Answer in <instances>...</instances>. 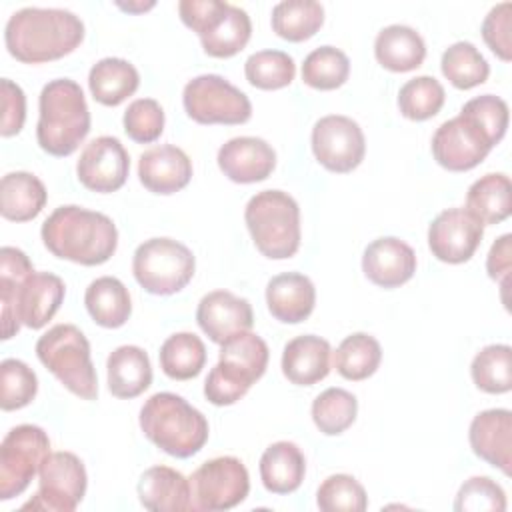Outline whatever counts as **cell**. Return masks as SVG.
<instances>
[{
	"instance_id": "ba28073f",
	"label": "cell",
	"mask_w": 512,
	"mask_h": 512,
	"mask_svg": "<svg viewBox=\"0 0 512 512\" xmlns=\"http://www.w3.org/2000/svg\"><path fill=\"white\" fill-rule=\"evenodd\" d=\"M38 360L82 400H96L98 376L90 358V342L74 324H56L36 342Z\"/></svg>"
},
{
	"instance_id": "603a6c76",
	"label": "cell",
	"mask_w": 512,
	"mask_h": 512,
	"mask_svg": "<svg viewBox=\"0 0 512 512\" xmlns=\"http://www.w3.org/2000/svg\"><path fill=\"white\" fill-rule=\"evenodd\" d=\"M138 498L140 504L152 512L196 510L190 480L170 466H152L144 470L138 480Z\"/></svg>"
},
{
	"instance_id": "c3c4849f",
	"label": "cell",
	"mask_w": 512,
	"mask_h": 512,
	"mask_svg": "<svg viewBox=\"0 0 512 512\" xmlns=\"http://www.w3.org/2000/svg\"><path fill=\"white\" fill-rule=\"evenodd\" d=\"M512 4L500 2L486 14L482 22V38L486 46L504 62L512 60Z\"/></svg>"
},
{
	"instance_id": "1f68e13d",
	"label": "cell",
	"mask_w": 512,
	"mask_h": 512,
	"mask_svg": "<svg viewBox=\"0 0 512 512\" xmlns=\"http://www.w3.org/2000/svg\"><path fill=\"white\" fill-rule=\"evenodd\" d=\"M140 86V74L124 58H102L88 74V88L96 102L104 106H118L132 96Z\"/></svg>"
},
{
	"instance_id": "83f0119b",
	"label": "cell",
	"mask_w": 512,
	"mask_h": 512,
	"mask_svg": "<svg viewBox=\"0 0 512 512\" xmlns=\"http://www.w3.org/2000/svg\"><path fill=\"white\" fill-rule=\"evenodd\" d=\"M374 56L378 64L390 72H410L422 66L426 44L414 28L390 24L378 32L374 40Z\"/></svg>"
},
{
	"instance_id": "3957f363",
	"label": "cell",
	"mask_w": 512,
	"mask_h": 512,
	"mask_svg": "<svg viewBox=\"0 0 512 512\" xmlns=\"http://www.w3.org/2000/svg\"><path fill=\"white\" fill-rule=\"evenodd\" d=\"M44 246L60 260L98 266L118 248V230L112 218L82 206H58L42 224Z\"/></svg>"
},
{
	"instance_id": "681fc988",
	"label": "cell",
	"mask_w": 512,
	"mask_h": 512,
	"mask_svg": "<svg viewBox=\"0 0 512 512\" xmlns=\"http://www.w3.org/2000/svg\"><path fill=\"white\" fill-rule=\"evenodd\" d=\"M0 98H2V122L0 134L4 138L14 136L22 130L26 120V96L24 90L10 78L0 80Z\"/></svg>"
},
{
	"instance_id": "8fae6325",
	"label": "cell",
	"mask_w": 512,
	"mask_h": 512,
	"mask_svg": "<svg viewBox=\"0 0 512 512\" xmlns=\"http://www.w3.org/2000/svg\"><path fill=\"white\" fill-rule=\"evenodd\" d=\"M48 454L50 438L40 426H14L0 444V500L22 494Z\"/></svg>"
},
{
	"instance_id": "277c9868",
	"label": "cell",
	"mask_w": 512,
	"mask_h": 512,
	"mask_svg": "<svg viewBox=\"0 0 512 512\" xmlns=\"http://www.w3.org/2000/svg\"><path fill=\"white\" fill-rule=\"evenodd\" d=\"M38 146L50 156H70L90 132V110L78 82L50 80L38 98Z\"/></svg>"
},
{
	"instance_id": "2e32d148",
	"label": "cell",
	"mask_w": 512,
	"mask_h": 512,
	"mask_svg": "<svg viewBox=\"0 0 512 512\" xmlns=\"http://www.w3.org/2000/svg\"><path fill=\"white\" fill-rule=\"evenodd\" d=\"M130 172V156L114 136H98L86 144L78 162L76 176L92 192L110 194L120 190Z\"/></svg>"
},
{
	"instance_id": "4316f807",
	"label": "cell",
	"mask_w": 512,
	"mask_h": 512,
	"mask_svg": "<svg viewBox=\"0 0 512 512\" xmlns=\"http://www.w3.org/2000/svg\"><path fill=\"white\" fill-rule=\"evenodd\" d=\"M108 390L116 398H136L152 384V366L140 346H118L106 360Z\"/></svg>"
},
{
	"instance_id": "e575fe53",
	"label": "cell",
	"mask_w": 512,
	"mask_h": 512,
	"mask_svg": "<svg viewBox=\"0 0 512 512\" xmlns=\"http://www.w3.org/2000/svg\"><path fill=\"white\" fill-rule=\"evenodd\" d=\"M324 24V8L316 0H284L272 8V30L288 42L312 38Z\"/></svg>"
},
{
	"instance_id": "ee69618b",
	"label": "cell",
	"mask_w": 512,
	"mask_h": 512,
	"mask_svg": "<svg viewBox=\"0 0 512 512\" xmlns=\"http://www.w3.org/2000/svg\"><path fill=\"white\" fill-rule=\"evenodd\" d=\"M316 504L324 512H364L368 496L354 476L332 474L318 486Z\"/></svg>"
},
{
	"instance_id": "9a60e30c",
	"label": "cell",
	"mask_w": 512,
	"mask_h": 512,
	"mask_svg": "<svg viewBox=\"0 0 512 512\" xmlns=\"http://www.w3.org/2000/svg\"><path fill=\"white\" fill-rule=\"evenodd\" d=\"M490 150L492 144L488 138L464 114L442 122L432 136V156L450 172H468L476 168Z\"/></svg>"
},
{
	"instance_id": "ffe728a7",
	"label": "cell",
	"mask_w": 512,
	"mask_h": 512,
	"mask_svg": "<svg viewBox=\"0 0 512 512\" xmlns=\"http://www.w3.org/2000/svg\"><path fill=\"white\" fill-rule=\"evenodd\" d=\"M472 452L502 474L512 472V412L490 408L476 414L468 428Z\"/></svg>"
},
{
	"instance_id": "7dc6e473",
	"label": "cell",
	"mask_w": 512,
	"mask_h": 512,
	"mask_svg": "<svg viewBox=\"0 0 512 512\" xmlns=\"http://www.w3.org/2000/svg\"><path fill=\"white\" fill-rule=\"evenodd\" d=\"M456 512H504L506 510V494L500 484H496L488 476H472L468 478L454 500Z\"/></svg>"
},
{
	"instance_id": "4dcf8cb0",
	"label": "cell",
	"mask_w": 512,
	"mask_h": 512,
	"mask_svg": "<svg viewBox=\"0 0 512 512\" xmlns=\"http://www.w3.org/2000/svg\"><path fill=\"white\" fill-rule=\"evenodd\" d=\"M84 304L90 318L102 328H120L132 314L128 288L114 276L92 280L84 294Z\"/></svg>"
},
{
	"instance_id": "816d5d0a",
	"label": "cell",
	"mask_w": 512,
	"mask_h": 512,
	"mask_svg": "<svg viewBox=\"0 0 512 512\" xmlns=\"http://www.w3.org/2000/svg\"><path fill=\"white\" fill-rule=\"evenodd\" d=\"M120 10H124V12H146V10H150V8H154V2H148V4H144V2H140V4H122V2H118L116 4Z\"/></svg>"
},
{
	"instance_id": "7a4b0ae2",
	"label": "cell",
	"mask_w": 512,
	"mask_h": 512,
	"mask_svg": "<svg viewBox=\"0 0 512 512\" xmlns=\"http://www.w3.org/2000/svg\"><path fill=\"white\" fill-rule=\"evenodd\" d=\"M84 40L82 20L62 8H22L4 28V42L12 58L24 64H42L64 58Z\"/></svg>"
},
{
	"instance_id": "60d3db41",
	"label": "cell",
	"mask_w": 512,
	"mask_h": 512,
	"mask_svg": "<svg viewBox=\"0 0 512 512\" xmlns=\"http://www.w3.org/2000/svg\"><path fill=\"white\" fill-rule=\"evenodd\" d=\"M246 80L258 90H280L296 76L294 58L282 50H260L244 62Z\"/></svg>"
},
{
	"instance_id": "8d00e7d4",
	"label": "cell",
	"mask_w": 512,
	"mask_h": 512,
	"mask_svg": "<svg viewBox=\"0 0 512 512\" xmlns=\"http://www.w3.org/2000/svg\"><path fill=\"white\" fill-rule=\"evenodd\" d=\"M442 74L458 90H470L484 84L490 74V66L480 50L472 42H454L448 46L440 60Z\"/></svg>"
},
{
	"instance_id": "7bdbcfd3",
	"label": "cell",
	"mask_w": 512,
	"mask_h": 512,
	"mask_svg": "<svg viewBox=\"0 0 512 512\" xmlns=\"http://www.w3.org/2000/svg\"><path fill=\"white\" fill-rule=\"evenodd\" d=\"M38 392V378L34 370L18 360L6 358L0 364V406L4 412L28 406Z\"/></svg>"
},
{
	"instance_id": "f6af8a7d",
	"label": "cell",
	"mask_w": 512,
	"mask_h": 512,
	"mask_svg": "<svg viewBox=\"0 0 512 512\" xmlns=\"http://www.w3.org/2000/svg\"><path fill=\"white\" fill-rule=\"evenodd\" d=\"M460 114L470 118L480 132L488 138L492 148L504 138L508 128V104L494 96V94H482L472 100H468Z\"/></svg>"
},
{
	"instance_id": "836d02e7",
	"label": "cell",
	"mask_w": 512,
	"mask_h": 512,
	"mask_svg": "<svg viewBox=\"0 0 512 512\" xmlns=\"http://www.w3.org/2000/svg\"><path fill=\"white\" fill-rule=\"evenodd\" d=\"M158 358L168 378L190 380L196 378L206 364V346L192 332H176L164 340Z\"/></svg>"
},
{
	"instance_id": "e0dca14e",
	"label": "cell",
	"mask_w": 512,
	"mask_h": 512,
	"mask_svg": "<svg viewBox=\"0 0 512 512\" xmlns=\"http://www.w3.org/2000/svg\"><path fill=\"white\" fill-rule=\"evenodd\" d=\"M484 236V224L466 208L442 210L428 228L432 254L446 264L468 262Z\"/></svg>"
},
{
	"instance_id": "ac0fdd59",
	"label": "cell",
	"mask_w": 512,
	"mask_h": 512,
	"mask_svg": "<svg viewBox=\"0 0 512 512\" xmlns=\"http://www.w3.org/2000/svg\"><path fill=\"white\" fill-rule=\"evenodd\" d=\"M196 322L212 342L222 344L240 332H248L254 326V312L246 298L228 290H214L198 302Z\"/></svg>"
},
{
	"instance_id": "f907efd6",
	"label": "cell",
	"mask_w": 512,
	"mask_h": 512,
	"mask_svg": "<svg viewBox=\"0 0 512 512\" xmlns=\"http://www.w3.org/2000/svg\"><path fill=\"white\" fill-rule=\"evenodd\" d=\"M512 270V234H502L490 248L486 258V272L492 280L502 284V290L508 284V276Z\"/></svg>"
},
{
	"instance_id": "484cf974",
	"label": "cell",
	"mask_w": 512,
	"mask_h": 512,
	"mask_svg": "<svg viewBox=\"0 0 512 512\" xmlns=\"http://www.w3.org/2000/svg\"><path fill=\"white\" fill-rule=\"evenodd\" d=\"M330 354L328 340L314 334L296 336L284 346L282 372L292 384L312 386L328 376Z\"/></svg>"
},
{
	"instance_id": "f1b7e54d",
	"label": "cell",
	"mask_w": 512,
	"mask_h": 512,
	"mask_svg": "<svg viewBox=\"0 0 512 512\" xmlns=\"http://www.w3.org/2000/svg\"><path fill=\"white\" fill-rule=\"evenodd\" d=\"M304 474L306 460L294 442H274L260 456V480L272 494H290L298 490Z\"/></svg>"
},
{
	"instance_id": "bcb514c9",
	"label": "cell",
	"mask_w": 512,
	"mask_h": 512,
	"mask_svg": "<svg viewBox=\"0 0 512 512\" xmlns=\"http://www.w3.org/2000/svg\"><path fill=\"white\" fill-rule=\"evenodd\" d=\"M122 124L130 140L150 144L164 132V110L154 98H138L126 108Z\"/></svg>"
},
{
	"instance_id": "74e56055",
	"label": "cell",
	"mask_w": 512,
	"mask_h": 512,
	"mask_svg": "<svg viewBox=\"0 0 512 512\" xmlns=\"http://www.w3.org/2000/svg\"><path fill=\"white\" fill-rule=\"evenodd\" d=\"M470 376L478 390L504 394L512 388V348L508 344L484 346L470 364Z\"/></svg>"
},
{
	"instance_id": "f546056e",
	"label": "cell",
	"mask_w": 512,
	"mask_h": 512,
	"mask_svg": "<svg viewBox=\"0 0 512 512\" xmlns=\"http://www.w3.org/2000/svg\"><path fill=\"white\" fill-rule=\"evenodd\" d=\"M48 200L46 186L30 172H8L0 182V212L10 222L34 220Z\"/></svg>"
},
{
	"instance_id": "8992f818",
	"label": "cell",
	"mask_w": 512,
	"mask_h": 512,
	"mask_svg": "<svg viewBox=\"0 0 512 512\" xmlns=\"http://www.w3.org/2000/svg\"><path fill=\"white\" fill-rule=\"evenodd\" d=\"M268 346L254 332H240L220 344L218 364L208 372L204 396L214 406H232L246 396L268 366Z\"/></svg>"
},
{
	"instance_id": "9c48e42d",
	"label": "cell",
	"mask_w": 512,
	"mask_h": 512,
	"mask_svg": "<svg viewBox=\"0 0 512 512\" xmlns=\"http://www.w3.org/2000/svg\"><path fill=\"white\" fill-rule=\"evenodd\" d=\"M196 270L194 254L174 238H150L132 256L136 282L150 294L170 296L188 286Z\"/></svg>"
},
{
	"instance_id": "4fadbf2b",
	"label": "cell",
	"mask_w": 512,
	"mask_h": 512,
	"mask_svg": "<svg viewBox=\"0 0 512 512\" xmlns=\"http://www.w3.org/2000/svg\"><path fill=\"white\" fill-rule=\"evenodd\" d=\"M196 510H230L242 504L250 492V476L242 460L218 456L200 464L190 476Z\"/></svg>"
},
{
	"instance_id": "d4e9b609",
	"label": "cell",
	"mask_w": 512,
	"mask_h": 512,
	"mask_svg": "<svg viewBox=\"0 0 512 512\" xmlns=\"http://www.w3.org/2000/svg\"><path fill=\"white\" fill-rule=\"evenodd\" d=\"M202 48L212 58L236 56L252 36V22L246 10L220 2L214 16L198 34Z\"/></svg>"
},
{
	"instance_id": "cb8c5ba5",
	"label": "cell",
	"mask_w": 512,
	"mask_h": 512,
	"mask_svg": "<svg viewBox=\"0 0 512 512\" xmlns=\"http://www.w3.org/2000/svg\"><path fill=\"white\" fill-rule=\"evenodd\" d=\"M266 304L278 322L300 324L314 310L316 288L308 276L284 272L266 284Z\"/></svg>"
},
{
	"instance_id": "f35d334b",
	"label": "cell",
	"mask_w": 512,
	"mask_h": 512,
	"mask_svg": "<svg viewBox=\"0 0 512 512\" xmlns=\"http://www.w3.org/2000/svg\"><path fill=\"white\" fill-rule=\"evenodd\" d=\"M358 414V400L344 388H326L312 402V420L326 436H338L348 430Z\"/></svg>"
},
{
	"instance_id": "7402d4cb",
	"label": "cell",
	"mask_w": 512,
	"mask_h": 512,
	"mask_svg": "<svg viewBox=\"0 0 512 512\" xmlns=\"http://www.w3.org/2000/svg\"><path fill=\"white\" fill-rule=\"evenodd\" d=\"M138 178L146 190L168 196L188 186L192 178V162L182 148L160 144L140 154Z\"/></svg>"
},
{
	"instance_id": "5b68a950",
	"label": "cell",
	"mask_w": 512,
	"mask_h": 512,
	"mask_svg": "<svg viewBox=\"0 0 512 512\" xmlns=\"http://www.w3.org/2000/svg\"><path fill=\"white\" fill-rule=\"evenodd\" d=\"M144 436L174 458H190L208 442V420L174 392H156L140 408Z\"/></svg>"
},
{
	"instance_id": "52a82bcc",
	"label": "cell",
	"mask_w": 512,
	"mask_h": 512,
	"mask_svg": "<svg viewBox=\"0 0 512 512\" xmlns=\"http://www.w3.org/2000/svg\"><path fill=\"white\" fill-rule=\"evenodd\" d=\"M244 220L262 256L286 260L298 252L300 208L288 192L262 190L254 194L244 208Z\"/></svg>"
},
{
	"instance_id": "7c38bea8",
	"label": "cell",
	"mask_w": 512,
	"mask_h": 512,
	"mask_svg": "<svg viewBox=\"0 0 512 512\" xmlns=\"http://www.w3.org/2000/svg\"><path fill=\"white\" fill-rule=\"evenodd\" d=\"M40 486L20 510L74 512L82 502L88 476L82 460L72 452H50L40 466Z\"/></svg>"
},
{
	"instance_id": "6da1fadb",
	"label": "cell",
	"mask_w": 512,
	"mask_h": 512,
	"mask_svg": "<svg viewBox=\"0 0 512 512\" xmlns=\"http://www.w3.org/2000/svg\"><path fill=\"white\" fill-rule=\"evenodd\" d=\"M66 294L60 276L36 272L28 256L14 246L0 250V308L2 340L18 334L20 326L40 330L58 312Z\"/></svg>"
},
{
	"instance_id": "5bb4252c",
	"label": "cell",
	"mask_w": 512,
	"mask_h": 512,
	"mask_svg": "<svg viewBox=\"0 0 512 512\" xmlns=\"http://www.w3.org/2000/svg\"><path fill=\"white\" fill-rule=\"evenodd\" d=\"M312 152L330 172L346 174L360 166L366 154V138L356 120L330 114L312 128Z\"/></svg>"
},
{
	"instance_id": "44dd1931",
	"label": "cell",
	"mask_w": 512,
	"mask_h": 512,
	"mask_svg": "<svg viewBox=\"0 0 512 512\" xmlns=\"http://www.w3.org/2000/svg\"><path fill=\"white\" fill-rule=\"evenodd\" d=\"M364 276L380 288H398L416 272L414 250L396 236L370 242L362 254Z\"/></svg>"
},
{
	"instance_id": "b9f144b4",
	"label": "cell",
	"mask_w": 512,
	"mask_h": 512,
	"mask_svg": "<svg viewBox=\"0 0 512 512\" xmlns=\"http://www.w3.org/2000/svg\"><path fill=\"white\" fill-rule=\"evenodd\" d=\"M446 100L444 86L434 76H416L398 92V110L404 118L422 122L436 116Z\"/></svg>"
},
{
	"instance_id": "d590c367",
	"label": "cell",
	"mask_w": 512,
	"mask_h": 512,
	"mask_svg": "<svg viewBox=\"0 0 512 512\" xmlns=\"http://www.w3.org/2000/svg\"><path fill=\"white\" fill-rule=\"evenodd\" d=\"M380 360H382L380 342L366 332H356L346 336L334 352V368L342 378L352 382L370 378L378 370Z\"/></svg>"
},
{
	"instance_id": "d6a6232c",
	"label": "cell",
	"mask_w": 512,
	"mask_h": 512,
	"mask_svg": "<svg viewBox=\"0 0 512 512\" xmlns=\"http://www.w3.org/2000/svg\"><path fill=\"white\" fill-rule=\"evenodd\" d=\"M510 178L492 172L478 178L466 194V210L482 224H500L510 216Z\"/></svg>"
},
{
	"instance_id": "d6986e66",
	"label": "cell",
	"mask_w": 512,
	"mask_h": 512,
	"mask_svg": "<svg viewBox=\"0 0 512 512\" xmlns=\"http://www.w3.org/2000/svg\"><path fill=\"white\" fill-rule=\"evenodd\" d=\"M218 168L236 184H254L266 180L276 168L274 148L256 136H238L220 146Z\"/></svg>"
},
{
	"instance_id": "30bf717a",
	"label": "cell",
	"mask_w": 512,
	"mask_h": 512,
	"mask_svg": "<svg viewBox=\"0 0 512 512\" xmlns=\"http://www.w3.org/2000/svg\"><path fill=\"white\" fill-rule=\"evenodd\" d=\"M182 104L198 124H244L252 116L248 96L218 74L192 78L182 92Z\"/></svg>"
},
{
	"instance_id": "ab89813d",
	"label": "cell",
	"mask_w": 512,
	"mask_h": 512,
	"mask_svg": "<svg viewBox=\"0 0 512 512\" xmlns=\"http://www.w3.org/2000/svg\"><path fill=\"white\" fill-rule=\"evenodd\" d=\"M350 76V60L336 46L314 48L302 64V80L314 90H336Z\"/></svg>"
}]
</instances>
